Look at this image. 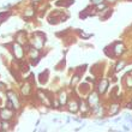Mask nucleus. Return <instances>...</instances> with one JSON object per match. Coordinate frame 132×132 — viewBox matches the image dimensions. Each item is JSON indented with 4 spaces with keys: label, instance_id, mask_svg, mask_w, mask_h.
Wrapping results in <instances>:
<instances>
[{
    "label": "nucleus",
    "instance_id": "nucleus-1",
    "mask_svg": "<svg viewBox=\"0 0 132 132\" xmlns=\"http://www.w3.org/2000/svg\"><path fill=\"white\" fill-rule=\"evenodd\" d=\"M97 102H99V97H97V94H91L90 97H89V103L90 106H97Z\"/></svg>",
    "mask_w": 132,
    "mask_h": 132
},
{
    "label": "nucleus",
    "instance_id": "nucleus-2",
    "mask_svg": "<svg viewBox=\"0 0 132 132\" xmlns=\"http://www.w3.org/2000/svg\"><path fill=\"white\" fill-rule=\"evenodd\" d=\"M107 86H108V82H107L106 79H103V81L100 83V85H99V91H100V93H104L106 89H107Z\"/></svg>",
    "mask_w": 132,
    "mask_h": 132
},
{
    "label": "nucleus",
    "instance_id": "nucleus-3",
    "mask_svg": "<svg viewBox=\"0 0 132 132\" xmlns=\"http://www.w3.org/2000/svg\"><path fill=\"white\" fill-rule=\"evenodd\" d=\"M123 52H124V46L119 43V45L116 46V48H115V54H116V55H119V54H120V53H123Z\"/></svg>",
    "mask_w": 132,
    "mask_h": 132
},
{
    "label": "nucleus",
    "instance_id": "nucleus-4",
    "mask_svg": "<svg viewBox=\"0 0 132 132\" xmlns=\"http://www.w3.org/2000/svg\"><path fill=\"white\" fill-rule=\"evenodd\" d=\"M17 52V57L20 58L22 57V54H23V52H22V49H20V47H19L18 45H15V53Z\"/></svg>",
    "mask_w": 132,
    "mask_h": 132
},
{
    "label": "nucleus",
    "instance_id": "nucleus-5",
    "mask_svg": "<svg viewBox=\"0 0 132 132\" xmlns=\"http://www.w3.org/2000/svg\"><path fill=\"white\" fill-rule=\"evenodd\" d=\"M70 111L71 112H76L77 111V103L76 102H71L70 103Z\"/></svg>",
    "mask_w": 132,
    "mask_h": 132
},
{
    "label": "nucleus",
    "instance_id": "nucleus-6",
    "mask_svg": "<svg viewBox=\"0 0 132 132\" xmlns=\"http://www.w3.org/2000/svg\"><path fill=\"white\" fill-rule=\"evenodd\" d=\"M113 108H111V114H115L118 111H119V107H118V104H113L112 106Z\"/></svg>",
    "mask_w": 132,
    "mask_h": 132
},
{
    "label": "nucleus",
    "instance_id": "nucleus-7",
    "mask_svg": "<svg viewBox=\"0 0 132 132\" xmlns=\"http://www.w3.org/2000/svg\"><path fill=\"white\" fill-rule=\"evenodd\" d=\"M66 102V95L65 94H61V96H60V103H65Z\"/></svg>",
    "mask_w": 132,
    "mask_h": 132
},
{
    "label": "nucleus",
    "instance_id": "nucleus-8",
    "mask_svg": "<svg viewBox=\"0 0 132 132\" xmlns=\"http://www.w3.org/2000/svg\"><path fill=\"white\" fill-rule=\"evenodd\" d=\"M124 65H125V63H119V65L116 66V71H119V70H120V68H121Z\"/></svg>",
    "mask_w": 132,
    "mask_h": 132
},
{
    "label": "nucleus",
    "instance_id": "nucleus-9",
    "mask_svg": "<svg viewBox=\"0 0 132 132\" xmlns=\"http://www.w3.org/2000/svg\"><path fill=\"white\" fill-rule=\"evenodd\" d=\"M91 1H93L94 4H100V2H102L103 0H91Z\"/></svg>",
    "mask_w": 132,
    "mask_h": 132
}]
</instances>
